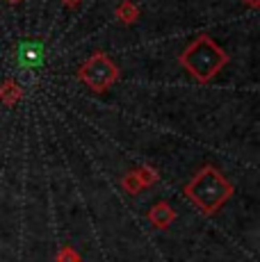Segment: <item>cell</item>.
<instances>
[{
    "instance_id": "1",
    "label": "cell",
    "mask_w": 260,
    "mask_h": 262,
    "mask_svg": "<svg viewBox=\"0 0 260 262\" xmlns=\"http://www.w3.org/2000/svg\"><path fill=\"white\" fill-rule=\"evenodd\" d=\"M233 187L222 173L214 167H203L199 169V173L185 187V196L197 205L201 212L212 214L231 199Z\"/></svg>"
},
{
    "instance_id": "2",
    "label": "cell",
    "mask_w": 260,
    "mask_h": 262,
    "mask_svg": "<svg viewBox=\"0 0 260 262\" xmlns=\"http://www.w3.org/2000/svg\"><path fill=\"white\" fill-rule=\"evenodd\" d=\"M226 62H228L226 53H224L210 37H206V34L194 39L181 55V64L192 73V78L199 80V82H208Z\"/></svg>"
},
{
    "instance_id": "3",
    "label": "cell",
    "mask_w": 260,
    "mask_h": 262,
    "mask_svg": "<svg viewBox=\"0 0 260 262\" xmlns=\"http://www.w3.org/2000/svg\"><path fill=\"white\" fill-rule=\"evenodd\" d=\"M78 78L82 80L84 84L94 89V92H105L110 84H114L119 80V69L114 67V62L103 53H96L87 59V62L80 67Z\"/></svg>"
},
{
    "instance_id": "4",
    "label": "cell",
    "mask_w": 260,
    "mask_h": 262,
    "mask_svg": "<svg viewBox=\"0 0 260 262\" xmlns=\"http://www.w3.org/2000/svg\"><path fill=\"white\" fill-rule=\"evenodd\" d=\"M18 57H21L23 67H41L44 62V46L37 41H28L23 43L21 50H18Z\"/></svg>"
},
{
    "instance_id": "5",
    "label": "cell",
    "mask_w": 260,
    "mask_h": 262,
    "mask_svg": "<svg viewBox=\"0 0 260 262\" xmlns=\"http://www.w3.org/2000/svg\"><path fill=\"white\" fill-rule=\"evenodd\" d=\"M174 216H176V212H174V210L169 208L167 203H156L151 208V212H148V219H151L153 224L158 226V228H164V226H169L174 221Z\"/></svg>"
},
{
    "instance_id": "6",
    "label": "cell",
    "mask_w": 260,
    "mask_h": 262,
    "mask_svg": "<svg viewBox=\"0 0 260 262\" xmlns=\"http://www.w3.org/2000/svg\"><path fill=\"white\" fill-rule=\"evenodd\" d=\"M137 16H139V9L135 7L133 3H128V0H123V3L117 7V18H119L121 23L130 25L133 21H137Z\"/></svg>"
},
{
    "instance_id": "7",
    "label": "cell",
    "mask_w": 260,
    "mask_h": 262,
    "mask_svg": "<svg viewBox=\"0 0 260 262\" xmlns=\"http://www.w3.org/2000/svg\"><path fill=\"white\" fill-rule=\"evenodd\" d=\"M18 96H21V89H18L16 84L12 82V80H7V82H5V87L0 89V98H3L5 103H9V105H12L14 100L18 98Z\"/></svg>"
},
{
    "instance_id": "8",
    "label": "cell",
    "mask_w": 260,
    "mask_h": 262,
    "mask_svg": "<svg viewBox=\"0 0 260 262\" xmlns=\"http://www.w3.org/2000/svg\"><path fill=\"white\" fill-rule=\"evenodd\" d=\"M123 185H126L128 191H139L144 187L142 180H139V176H137V171H135V173H128L126 178H123Z\"/></svg>"
},
{
    "instance_id": "9",
    "label": "cell",
    "mask_w": 260,
    "mask_h": 262,
    "mask_svg": "<svg viewBox=\"0 0 260 262\" xmlns=\"http://www.w3.org/2000/svg\"><path fill=\"white\" fill-rule=\"evenodd\" d=\"M78 3H80V0H64V5H67V7H76Z\"/></svg>"
},
{
    "instance_id": "10",
    "label": "cell",
    "mask_w": 260,
    "mask_h": 262,
    "mask_svg": "<svg viewBox=\"0 0 260 262\" xmlns=\"http://www.w3.org/2000/svg\"><path fill=\"white\" fill-rule=\"evenodd\" d=\"M258 3H260V0H247L249 7H258Z\"/></svg>"
},
{
    "instance_id": "11",
    "label": "cell",
    "mask_w": 260,
    "mask_h": 262,
    "mask_svg": "<svg viewBox=\"0 0 260 262\" xmlns=\"http://www.w3.org/2000/svg\"><path fill=\"white\" fill-rule=\"evenodd\" d=\"M9 3H12V5H16V3H18V0H9Z\"/></svg>"
}]
</instances>
